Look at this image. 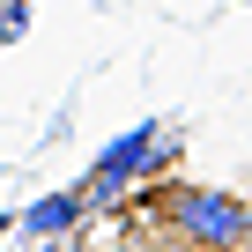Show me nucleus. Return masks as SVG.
<instances>
[{"label":"nucleus","mask_w":252,"mask_h":252,"mask_svg":"<svg viewBox=\"0 0 252 252\" xmlns=\"http://www.w3.org/2000/svg\"><path fill=\"white\" fill-rule=\"evenodd\" d=\"M171 222L186 245H237L245 237V208L222 200V193H178L171 200Z\"/></svg>","instance_id":"1"}]
</instances>
